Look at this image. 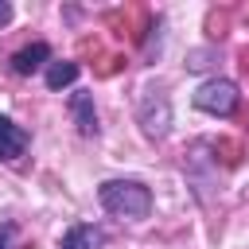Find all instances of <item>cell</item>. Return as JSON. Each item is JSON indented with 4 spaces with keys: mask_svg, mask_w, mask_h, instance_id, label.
Wrapping results in <instances>:
<instances>
[{
    "mask_svg": "<svg viewBox=\"0 0 249 249\" xmlns=\"http://www.w3.org/2000/svg\"><path fill=\"white\" fill-rule=\"evenodd\" d=\"M195 109H202V113H210V117H230L233 109H237V101H241V93H237V82H230V78H210V82H202L198 89H195Z\"/></svg>",
    "mask_w": 249,
    "mask_h": 249,
    "instance_id": "3",
    "label": "cell"
},
{
    "mask_svg": "<svg viewBox=\"0 0 249 249\" xmlns=\"http://www.w3.org/2000/svg\"><path fill=\"white\" fill-rule=\"evenodd\" d=\"M16 241V226H0V249H12Z\"/></svg>",
    "mask_w": 249,
    "mask_h": 249,
    "instance_id": "9",
    "label": "cell"
},
{
    "mask_svg": "<svg viewBox=\"0 0 249 249\" xmlns=\"http://www.w3.org/2000/svg\"><path fill=\"white\" fill-rule=\"evenodd\" d=\"M23 152H27V132L12 117H0V163H16Z\"/></svg>",
    "mask_w": 249,
    "mask_h": 249,
    "instance_id": "5",
    "label": "cell"
},
{
    "mask_svg": "<svg viewBox=\"0 0 249 249\" xmlns=\"http://www.w3.org/2000/svg\"><path fill=\"white\" fill-rule=\"evenodd\" d=\"M101 245H105V230L86 226V222L70 226V230L62 233V241H58V249H101Z\"/></svg>",
    "mask_w": 249,
    "mask_h": 249,
    "instance_id": "7",
    "label": "cell"
},
{
    "mask_svg": "<svg viewBox=\"0 0 249 249\" xmlns=\"http://www.w3.org/2000/svg\"><path fill=\"white\" fill-rule=\"evenodd\" d=\"M70 117L78 124L82 136H97L101 124H97V109H93V93H70Z\"/></svg>",
    "mask_w": 249,
    "mask_h": 249,
    "instance_id": "6",
    "label": "cell"
},
{
    "mask_svg": "<svg viewBox=\"0 0 249 249\" xmlns=\"http://www.w3.org/2000/svg\"><path fill=\"white\" fill-rule=\"evenodd\" d=\"M78 74H82V66L78 62H70V58H62V62H51L47 66V89H66V86H74L78 82Z\"/></svg>",
    "mask_w": 249,
    "mask_h": 249,
    "instance_id": "8",
    "label": "cell"
},
{
    "mask_svg": "<svg viewBox=\"0 0 249 249\" xmlns=\"http://www.w3.org/2000/svg\"><path fill=\"white\" fill-rule=\"evenodd\" d=\"M136 121H140V128H144V136L148 140H167V132H171V97H167V89L163 86H148L144 93H140V101H136Z\"/></svg>",
    "mask_w": 249,
    "mask_h": 249,
    "instance_id": "2",
    "label": "cell"
},
{
    "mask_svg": "<svg viewBox=\"0 0 249 249\" xmlns=\"http://www.w3.org/2000/svg\"><path fill=\"white\" fill-rule=\"evenodd\" d=\"M12 16H16V8H12L8 0H0V27H8V23H12Z\"/></svg>",
    "mask_w": 249,
    "mask_h": 249,
    "instance_id": "10",
    "label": "cell"
},
{
    "mask_svg": "<svg viewBox=\"0 0 249 249\" xmlns=\"http://www.w3.org/2000/svg\"><path fill=\"white\" fill-rule=\"evenodd\" d=\"M43 66H51V47L43 39H35V43H27V47H19L12 54V74H19V78H31Z\"/></svg>",
    "mask_w": 249,
    "mask_h": 249,
    "instance_id": "4",
    "label": "cell"
},
{
    "mask_svg": "<svg viewBox=\"0 0 249 249\" xmlns=\"http://www.w3.org/2000/svg\"><path fill=\"white\" fill-rule=\"evenodd\" d=\"M97 202L113 218H128V222H144L152 214V191L140 179H105L97 187Z\"/></svg>",
    "mask_w": 249,
    "mask_h": 249,
    "instance_id": "1",
    "label": "cell"
}]
</instances>
